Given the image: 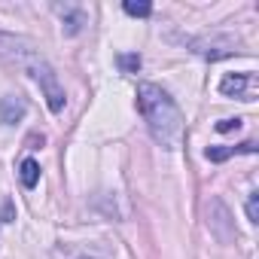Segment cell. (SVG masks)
<instances>
[{"mask_svg": "<svg viewBox=\"0 0 259 259\" xmlns=\"http://www.w3.org/2000/svg\"><path fill=\"white\" fill-rule=\"evenodd\" d=\"M207 226H210V235H213L217 241H223V244H232V241L238 238L235 223H232V213H229V207H226L220 198H213V201L207 204Z\"/></svg>", "mask_w": 259, "mask_h": 259, "instance_id": "3", "label": "cell"}, {"mask_svg": "<svg viewBox=\"0 0 259 259\" xmlns=\"http://www.w3.org/2000/svg\"><path fill=\"white\" fill-rule=\"evenodd\" d=\"M119 67H122V73H138V70H141V55H138V52L119 55Z\"/></svg>", "mask_w": 259, "mask_h": 259, "instance_id": "12", "label": "cell"}, {"mask_svg": "<svg viewBox=\"0 0 259 259\" xmlns=\"http://www.w3.org/2000/svg\"><path fill=\"white\" fill-rule=\"evenodd\" d=\"M238 153H256V144L247 141V144H241V147H207V150H204V156H207L210 162H226V159H232V156H238Z\"/></svg>", "mask_w": 259, "mask_h": 259, "instance_id": "8", "label": "cell"}, {"mask_svg": "<svg viewBox=\"0 0 259 259\" xmlns=\"http://www.w3.org/2000/svg\"><path fill=\"white\" fill-rule=\"evenodd\" d=\"M122 10H125L128 16H135V19H147V16L153 13V4H147V0H125Z\"/></svg>", "mask_w": 259, "mask_h": 259, "instance_id": "11", "label": "cell"}, {"mask_svg": "<svg viewBox=\"0 0 259 259\" xmlns=\"http://www.w3.org/2000/svg\"><path fill=\"white\" fill-rule=\"evenodd\" d=\"M253 73H226L220 82V92L229 98H241V101H253Z\"/></svg>", "mask_w": 259, "mask_h": 259, "instance_id": "5", "label": "cell"}, {"mask_svg": "<svg viewBox=\"0 0 259 259\" xmlns=\"http://www.w3.org/2000/svg\"><path fill=\"white\" fill-rule=\"evenodd\" d=\"M22 70H28V73L37 79V85H40V92H43V98H46L49 110H52V113H61L67 98H64V89H61V82H58L55 70L49 67V61H46L43 55H37V58H31Z\"/></svg>", "mask_w": 259, "mask_h": 259, "instance_id": "2", "label": "cell"}, {"mask_svg": "<svg viewBox=\"0 0 259 259\" xmlns=\"http://www.w3.org/2000/svg\"><path fill=\"white\" fill-rule=\"evenodd\" d=\"M189 46H192V52H198V55H204V58H210V61L238 52L235 43H229V40H223V43H217V40H189Z\"/></svg>", "mask_w": 259, "mask_h": 259, "instance_id": "7", "label": "cell"}, {"mask_svg": "<svg viewBox=\"0 0 259 259\" xmlns=\"http://www.w3.org/2000/svg\"><path fill=\"white\" fill-rule=\"evenodd\" d=\"M25 113H28V104H25L22 95L0 98V125H16V122H22Z\"/></svg>", "mask_w": 259, "mask_h": 259, "instance_id": "6", "label": "cell"}, {"mask_svg": "<svg viewBox=\"0 0 259 259\" xmlns=\"http://www.w3.org/2000/svg\"><path fill=\"white\" fill-rule=\"evenodd\" d=\"M13 213H16V207H13V201L7 198V201H4V210H0V223H10Z\"/></svg>", "mask_w": 259, "mask_h": 259, "instance_id": "15", "label": "cell"}, {"mask_svg": "<svg viewBox=\"0 0 259 259\" xmlns=\"http://www.w3.org/2000/svg\"><path fill=\"white\" fill-rule=\"evenodd\" d=\"M58 13L64 16V34H79V31H82V25H85V13H82V10L64 7V10H58Z\"/></svg>", "mask_w": 259, "mask_h": 259, "instance_id": "9", "label": "cell"}, {"mask_svg": "<svg viewBox=\"0 0 259 259\" xmlns=\"http://www.w3.org/2000/svg\"><path fill=\"white\" fill-rule=\"evenodd\" d=\"M19 177H22V186H25V189H34L37 180H40V165H37L34 159H25L22 168H19Z\"/></svg>", "mask_w": 259, "mask_h": 259, "instance_id": "10", "label": "cell"}, {"mask_svg": "<svg viewBox=\"0 0 259 259\" xmlns=\"http://www.w3.org/2000/svg\"><path fill=\"white\" fill-rule=\"evenodd\" d=\"M138 107H141V113L147 119V128H150V135L159 147H165V150H180L183 147V135H186L183 113L162 85L141 82L138 85Z\"/></svg>", "mask_w": 259, "mask_h": 259, "instance_id": "1", "label": "cell"}, {"mask_svg": "<svg viewBox=\"0 0 259 259\" xmlns=\"http://www.w3.org/2000/svg\"><path fill=\"white\" fill-rule=\"evenodd\" d=\"M241 128V119H223V122H217V132H238Z\"/></svg>", "mask_w": 259, "mask_h": 259, "instance_id": "14", "label": "cell"}, {"mask_svg": "<svg viewBox=\"0 0 259 259\" xmlns=\"http://www.w3.org/2000/svg\"><path fill=\"white\" fill-rule=\"evenodd\" d=\"M0 55L10 58V61H13V64H19V67H25L31 58H37V55H40V49H37L31 40H25V37L0 34Z\"/></svg>", "mask_w": 259, "mask_h": 259, "instance_id": "4", "label": "cell"}, {"mask_svg": "<svg viewBox=\"0 0 259 259\" xmlns=\"http://www.w3.org/2000/svg\"><path fill=\"white\" fill-rule=\"evenodd\" d=\"M247 220L259 223V192H250V198H247Z\"/></svg>", "mask_w": 259, "mask_h": 259, "instance_id": "13", "label": "cell"}]
</instances>
